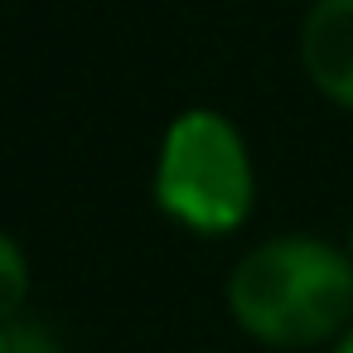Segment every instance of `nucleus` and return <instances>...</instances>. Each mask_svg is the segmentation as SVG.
<instances>
[{"label":"nucleus","mask_w":353,"mask_h":353,"mask_svg":"<svg viewBox=\"0 0 353 353\" xmlns=\"http://www.w3.org/2000/svg\"><path fill=\"white\" fill-rule=\"evenodd\" d=\"M237 324L271 348H305L353 314V266L319 237H276L247 252L228 281Z\"/></svg>","instance_id":"f257e3e1"},{"label":"nucleus","mask_w":353,"mask_h":353,"mask_svg":"<svg viewBox=\"0 0 353 353\" xmlns=\"http://www.w3.org/2000/svg\"><path fill=\"white\" fill-rule=\"evenodd\" d=\"M252 160L237 126L208 107H189L170 121L155 165V203L189 232L218 237L252 213Z\"/></svg>","instance_id":"f03ea898"},{"label":"nucleus","mask_w":353,"mask_h":353,"mask_svg":"<svg viewBox=\"0 0 353 353\" xmlns=\"http://www.w3.org/2000/svg\"><path fill=\"white\" fill-rule=\"evenodd\" d=\"M300 63L329 102L353 112V0H314L300 25Z\"/></svg>","instance_id":"7ed1b4c3"},{"label":"nucleus","mask_w":353,"mask_h":353,"mask_svg":"<svg viewBox=\"0 0 353 353\" xmlns=\"http://www.w3.org/2000/svg\"><path fill=\"white\" fill-rule=\"evenodd\" d=\"M25 295H30V261L6 232H0V319H15Z\"/></svg>","instance_id":"20e7f679"},{"label":"nucleus","mask_w":353,"mask_h":353,"mask_svg":"<svg viewBox=\"0 0 353 353\" xmlns=\"http://www.w3.org/2000/svg\"><path fill=\"white\" fill-rule=\"evenodd\" d=\"M10 353H63V348L44 324H15L10 319Z\"/></svg>","instance_id":"39448f33"},{"label":"nucleus","mask_w":353,"mask_h":353,"mask_svg":"<svg viewBox=\"0 0 353 353\" xmlns=\"http://www.w3.org/2000/svg\"><path fill=\"white\" fill-rule=\"evenodd\" d=\"M0 353H10V319H0Z\"/></svg>","instance_id":"423d86ee"},{"label":"nucleus","mask_w":353,"mask_h":353,"mask_svg":"<svg viewBox=\"0 0 353 353\" xmlns=\"http://www.w3.org/2000/svg\"><path fill=\"white\" fill-rule=\"evenodd\" d=\"M334 353H353V329H348V334L339 339V348H334Z\"/></svg>","instance_id":"0eeeda50"},{"label":"nucleus","mask_w":353,"mask_h":353,"mask_svg":"<svg viewBox=\"0 0 353 353\" xmlns=\"http://www.w3.org/2000/svg\"><path fill=\"white\" fill-rule=\"evenodd\" d=\"M348 252H353V228H348Z\"/></svg>","instance_id":"6e6552de"}]
</instances>
